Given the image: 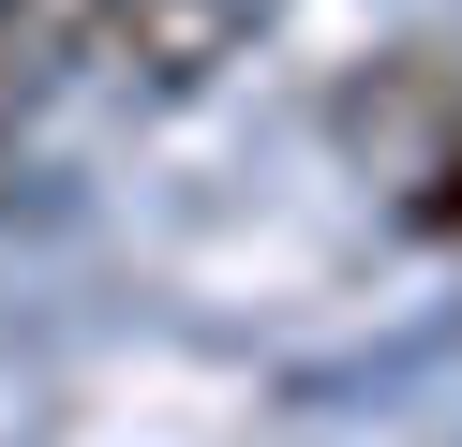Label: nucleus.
Instances as JSON below:
<instances>
[{"instance_id": "7ed1b4c3", "label": "nucleus", "mask_w": 462, "mask_h": 447, "mask_svg": "<svg viewBox=\"0 0 462 447\" xmlns=\"http://www.w3.org/2000/svg\"><path fill=\"white\" fill-rule=\"evenodd\" d=\"M402 179H418V224H432V238H462V119H448V135H432Z\"/></svg>"}, {"instance_id": "f257e3e1", "label": "nucleus", "mask_w": 462, "mask_h": 447, "mask_svg": "<svg viewBox=\"0 0 462 447\" xmlns=\"http://www.w3.org/2000/svg\"><path fill=\"white\" fill-rule=\"evenodd\" d=\"M269 30V0H120V30H105V60H120L134 89H209L224 60Z\"/></svg>"}, {"instance_id": "20e7f679", "label": "nucleus", "mask_w": 462, "mask_h": 447, "mask_svg": "<svg viewBox=\"0 0 462 447\" xmlns=\"http://www.w3.org/2000/svg\"><path fill=\"white\" fill-rule=\"evenodd\" d=\"M0 194H15V119H0Z\"/></svg>"}, {"instance_id": "f03ea898", "label": "nucleus", "mask_w": 462, "mask_h": 447, "mask_svg": "<svg viewBox=\"0 0 462 447\" xmlns=\"http://www.w3.org/2000/svg\"><path fill=\"white\" fill-rule=\"evenodd\" d=\"M105 30H120V0H0V105L75 75V60H105Z\"/></svg>"}]
</instances>
